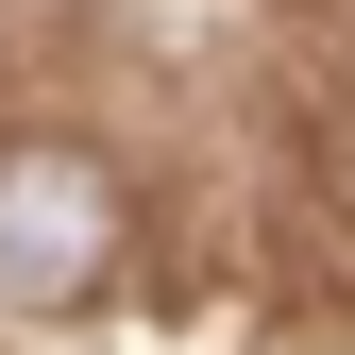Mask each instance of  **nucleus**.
<instances>
[{
    "mask_svg": "<svg viewBox=\"0 0 355 355\" xmlns=\"http://www.w3.org/2000/svg\"><path fill=\"white\" fill-rule=\"evenodd\" d=\"M102 237H119V203L85 153H0V288L17 304H68L102 271Z\"/></svg>",
    "mask_w": 355,
    "mask_h": 355,
    "instance_id": "nucleus-1",
    "label": "nucleus"
}]
</instances>
